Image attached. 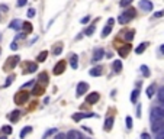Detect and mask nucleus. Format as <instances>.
<instances>
[{
  "mask_svg": "<svg viewBox=\"0 0 164 139\" xmlns=\"http://www.w3.org/2000/svg\"><path fill=\"white\" fill-rule=\"evenodd\" d=\"M151 131L154 133L164 131V119H157V120H154V122H151Z\"/></svg>",
  "mask_w": 164,
  "mask_h": 139,
  "instance_id": "423d86ee",
  "label": "nucleus"
},
{
  "mask_svg": "<svg viewBox=\"0 0 164 139\" xmlns=\"http://www.w3.org/2000/svg\"><path fill=\"white\" fill-rule=\"evenodd\" d=\"M141 139H151V135L150 133H147V132H144L142 135H141Z\"/></svg>",
  "mask_w": 164,
  "mask_h": 139,
  "instance_id": "49530a36",
  "label": "nucleus"
},
{
  "mask_svg": "<svg viewBox=\"0 0 164 139\" xmlns=\"http://www.w3.org/2000/svg\"><path fill=\"white\" fill-rule=\"evenodd\" d=\"M18 48H19V46H18V44H16V41H13V42L10 44V49H12V51H16Z\"/></svg>",
  "mask_w": 164,
  "mask_h": 139,
  "instance_id": "c03bdc74",
  "label": "nucleus"
},
{
  "mask_svg": "<svg viewBox=\"0 0 164 139\" xmlns=\"http://www.w3.org/2000/svg\"><path fill=\"white\" fill-rule=\"evenodd\" d=\"M138 96H139V90H138V88H134V90H132V94H131V101L132 103H137Z\"/></svg>",
  "mask_w": 164,
  "mask_h": 139,
  "instance_id": "473e14b6",
  "label": "nucleus"
},
{
  "mask_svg": "<svg viewBox=\"0 0 164 139\" xmlns=\"http://www.w3.org/2000/svg\"><path fill=\"white\" fill-rule=\"evenodd\" d=\"M57 132V129H50V131H46L45 133H44V138H48V136H50V135H53V133H55Z\"/></svg>",
  "mask_w": 164,
  "mask_h": 139,
  "instance_id": "79ce46f5",
  "label": "nucleus"
},
{
  "mask_svg": "<svg viewBox=\"0 0 164 139\" xmlns=\"http://www.w3.org/2000/svg\"><path fill=\"white\" fill-rule=\"evenodd\" d=\"M89 20H90V16H89V15H87V16H84V18H83V19H81V23H87V22H89Z\"/></svg>",
  "mask_w": 164,
  "mask_h": 139,
  "instance_id": "09e8293b",
  "label": "nucleus"
},
{
  "mask_svg": "<svg viewBox=\"0 0 164 139\" xmlns=\"http://www.w3.org/2000/svg\"><path fill=\"white\" fill-rule=\"evenodd\" d=\"M9 12V7L6 5H0V20L3 19V15H6Z\"/></svg>",
  "mask_w": 164,
  "mask_h": 139,
  "instance_id": "f704fd0d",
  "label": "nucleus"
},
{
  "mask_svg": "<svg viewBox=\"0 0 164 139\" xmlns=\"http://www.w3.org/2000/svg\"><path fill=\"white\" fill-rule=\"evenodd\" d=\"M147 46H148V42H142V44H139V45L135 48V54H138V55L142 54L145 49H147Z\"/></svg>",
  "mask_w": 164,
  "mask_h": 139,
  "instance_id": "a878e982",
  "label": "nucleus"
},
{
  "mask_svg": "<svg viewBox=\"0 0 164 139\" xmlns=\"http://www.w3.org/2000/svg\"><path fill=\"white\" fill-rule=\"evenodd\" d=\"M66 67H67L66 61H60L58 64L54 67V74H55V75H60V74H63L64 71H66Z\"/></svg>",
  "mask_w": 164,
  "mask_h": 139,
  "instance_id": "ddd939ff",
  "label": "nucleus"
},
{
  "mask_svg": "<svg viewBox=\"0 0 164 139\" xmlns=\"http://www.w3.org/2000/svg\"><path fill=\"white\" fill-rule=\"evenodd\" d=\"M22 68H23V70H22L23 74H32L38 70V64H36V62H31V61H25V62L22 64Z\"/></svg>",
  "mask_w": 164,
  "mask_h": 139,
  "instance_id": "20e7f679",
  "label": "nucleus"
},
{
  "mask_svg": "<svg viewBox=\"0 0 164 139\" xmlns=\"http://www.w3.org/2000/svg\"><path fill=\"white\" fill-rule=\"evenodd\" d=\"M22 25H23V22L19 19H13L10 23H9V28L10 29H15V31H19V29H22Z\"/></svg>",
  "mask_w": 164,
  "mask_h": 139,
  "instance_id": "f3484780",
  "label": "nucleus"
},
{
  "mask_svg": "<svg viewBox=\"0 0 164 139\" xmlns=\"http://www.w3.org/2000/svg\"><path fill=\"white\" fill-rule=\"evenodd\" d=\"M70 65H71L73 70H77V67H79V57H77V54H71L70 55Z\"/></svg>",
  "mask_w": 164,
  "mask_h": 139,
  "instance_id": "a211bd4d",
  "label": "nucleus"
},
{
  "mask_svg": "<svg viewBox=\"0 0 164 139\" xmlns=\"http://www.w3.org/2000/svg\"><path fill=\"white\" fill-rule=\"evenodd\" d=\"M54 139H68L67 138V133H61V132H58L55 136H54Z\"/></svg>",
  "mask_w": 164,
  "mask_h": 139,
  "instance_id": "ea45409f",
  "label": "nucleus"
},
{
  "mask_svg": "<svg viewBox=\"0 0 164 139\" xmlns=\"http://www.w3.org/2000/svg\"><path fill=\"white\" fill-rule=\"evenodd\" d=\"M160 52H161V54H163V55H164V44H163V45H161V46H160Z\"/></svg>",
  "mask_w": 164,
  "mask_h": 139,
  "instance_id": "603ef678",
  "label": "nucleus"
},
{
  "mask_svg": "<svg viewBox=\"0 0 164 139\" xmlns=\"http://www.w3.org/2000/svg\"><path fill=\"white\" fill-rule=\"evenodd\" d=\"M158 101L160 103H164V87H161L158 90Z\"/></svg>",
  "mask_w": 164,
  "mask_h": 139,
  "instance_id": "c9c22d12",
  "label": "nucleus"
},
{
  "mask_svg": "<svg viewBox=\"0 0 164 139\" xmlns=\"http://www.w3.org/2000/svg\"><path fill=\"white\" fill-rule=\"evenodd\" d=\"M44 90H45V88H44V86H42V84H35L31 93H32L33 96H41V94L44 93Z\"/></svg>",
  "mask_w": 164,
  "mask_h": 139,
  "instance_id": "412c9836",
  "label": "nucleus"
},
{
  "mask_svg": "<svg viewBox=\"0 0 164 139\" xmlns=\"http://www.w3.org/2000/svg\"><path fill=\"white\" fill-rule=\"evenodd\" d=\"M131 49H132L131 44H126V45H122V46H119V49H118V54H119V55H121V57H126L128 54L131 52Z\"/></svg>",
  "mask_w": 164,
  "mask_h": 139,
  "instance_id": "4468645a",
  "label": "nucleus"
},
{
  "mask_svg": "<svg viewBox=\"0 0 164 139\" xmlns=\"http://www.w3.org/2000/svg\"><path fill=\"white\" fill-rule=\"evenodd\" d=\"M35 84V80H31V81H28L25 86H22V88H26V87H31V86H33Z\"/></svg>",
  "mask_w": 164,
  "mask_h": 139,
  "instance_id": "a18cd8bd",
  "label": "nucleus"
},
{
  "mask_svg": "<svg viewBox=\"0 0 164 139\" xmlns=\"http://www.w3.org/2000/svg\"><path fill=\"white\" fill-rule=\"evenodd\" d=\"M102 73H103V68L100 65H97V67H93L92 70L89 71V74L92 75V77H99V75H102Z\"/></svg>",
  "mask_w": 164,
  "mask_h": 139,
  "instance_id": "6ab92c4d",
  "label": "nucleus"
},
{
  "mask_svg": "<svg viewBox=\"0 0 164 139\" xmlns=\"http://www.w3.org/2000/svg\"><path fill=\"white\" fill-rule=\"evenodd\" d=\"M61 52H63V44H61V42H58V44H55V45H54L53 54H54V55H60Z\"/></svg>",
  "mask_w": 164,
  "mask_h": 139,
  "instance_id": "c85d7f7f",
  "label": "nucleus"
},
{
  "mask_svg": "<svg viewBox=\"0 0 164 139\" xmlns=\"http://www.w3.org/2000/svg\"><path fill=\"white\" fill-rule=\"evenodd\" d=\"M131 3H132V0H121V2H119V6L121 7H128Z\"/></svg>",
  "mask_w": 164,
  "mask_h": 139,
  "instance_id": "4c0bfd02",
  "label": "nucleus"
},
{
  "mask_svg": "<svg viewBox=\"0 0 164 139\" xmlns=\"http://www.w3.org/2000/svg\"><path fill=\"white\" fill-rule=\"evenodd\" d=\"M113 122H115V117L113 116H109L108 119L105 120V125H103V129L106 132H111L112 131V126H113Z\"/></svg>",
  "mask_w": 164,
  "mask_h": 139,
  "instance_id": "dca6fc26",
  "label": "nucleus"
},
{
  "mask_svg": "<svg viewBox=\"0 0 164 139\" xmlns=\"http://www.w3.org/2000/svg\"><path fill=\"white\" fill-rule=\"evenodd\" d=\"M0 139H7L6 136H0Z\"/></svg>",
  "mask_w": 164,
  "mask_h": 139,
  "instance_id": "864d4df0",
  "label": "nucleus"
},
{
  "mask_svg": "<svg viewBox=\"0 0 164 139\" xmlns=\"http://www.w3.org/2000/svg\"><path fill=\"white\" fill-rule=\"evenodd\" d=\"M137 114H138V117H141V104L137 107Z\"/></svg>",
  "mask_w": 164,
  "mask_h": 139,
  "instance_id": "3c124183",
  "label": "nucleus"
},
{
  "mask_svg": "<svg viewBox=\"0 0 164 139\" xmlns=\"http://www.w3.org/2000/svg\"><path fill=\"white\" fill-rule=\"evenodd\" d=\"M161 107H163V109H164V103H161Z\"/></svg>",
  "mask_w": 164,
  "mask_h": 139,
  "instance_id": "5fc2aeb1",
  "label": "nucleus"
},
{
  "mask_svg": "<svg viewBox=\"0 0 164 139\" xmlns=\"http://www.w3.org/2000/svg\"><path fill=\"white\" fill-rule=\"evenodd\" d=\"M125 123H126V127H128V129H132V117L131 116H126Z\"/></svg>",
  "mask_w": 164,
  "mask_h": 139,
  "instance_id": "58836bf2",
  "label": "nucleus"
},
{
  "mask_svg": "<svg viewBox=\"0 0 164 139\" xmlns=\"http://www.w3.org/2000/svg\"><path fill=\"white\" fill-rule=\"evenodd\" d=\"M135 15H137L135 9H132V7H128V9H126L125 12H122V13L119 15L118 22L121 23V25H126L128 22H131V20L135 18Z\"/></svg>",
  "mask_w": 164,
  "mask_h": 139,
  "instance_id": "f257e3e1",
  "label": "nucleus"
},
{
  "mask_svg": "<svg viewBox=\"0 0 164 139\" xmlns=\"http://www.w3.org/2000/svg\"><path fill=\"white\" fill-rule=\"evenodd\" d=\"M139 71L142 73V75H144V77H150V75H151L150 68H148V67L145 65V64H142V65L139 67Z\"/></svg>",
  "mask_w": 164,
  "mask_h": 139,
  "instance_id": "c756f323",
  "label": "nucleus"
},
{
  "mask_svg": "<svg viewBox=\"0 0 164 139\" xmlns=\"http://www.w3.org/2000/svg\"><path fill=\"white\" fill-rule=\"evenodd\" d=\"M112 68H113V73L119 74L121 71H122V62L119 60H115L113 62H112Z\"/></svg>",
  "mask_w": 164,
  "mask_h": 139,
  "instance_id": "4be33fe9",
  "label": "nucleus"
},
{
  "mask_svg": "<svg viewBox=\"0 0 164 139\" xmlns=\"http://www.w3.org/2000/svg\"><path fill=\"white\" fill-rule=\"evenodd\" d=\"M32 132V126H26V127H23V129H22V131H20V133H19V136L22 139L25 138V136H26V135H29V133Z\"/></svg>",
  "mask_w": 164,
  "mask_h": 139,
  "instance_id": "cd10ccee",
  "label": "nucleus"
},
{
  "mask_svg": "<svg viewBox=\"0 0 164 139\" xmlns=\"http://www.w3.org/2000/svg\"><path fill=\"white\" fill-rule=\"evenodd\" d=\"M13 100H15V103H16L18 106H22V104H25L28 100H29V93L25 91V90L22 88L20 91H18L16 94H15Z\"/></svg>",
  "mask_w": 164,
  "mask_h": 139,
  "instance_id": "f03ea898",
  "label": "nucleus"
},
{
  "mask_svg": "<svg viewBox=\"0 0 164 139\" xmlns=\"http://www.w3.org/2000/svg\"><path fill=\"white\" fill-rule=\"evenodd\" d=\"M152 2L151 0H139V9H142L144 12H151L152 10Z\"/></svg>",
  "mask_w": 164,
  "mask_h": 139,
  "instance_id": "f8f14e48",
  "label": "nucleus"
},
{
  "mask_svg": "<svg viewBox=\"0 0 164 139\" xmlns=\"http://www.w3.org/2000/svg\"><path fill=\"white\" fill-rule=\"evenodd\" d=\"M154 94H155V86H154V84H151V86L147 88V97H148V99H151Z\"/></svg>",
  "mask_w": 164,
  "mask_h": 139,
  "instance_id": "2f4dec72",
  "label": "nucleus"
},
{
  "mask_svg": "<svg viewBox=\"0 0 164 139\" xmlns=\"http://www.w3.org/2000/svg\"><path fill=\"white\" fill-rule=\"evenodd\" d=\"M13 80H15V74H12V75H9L7 77V80H6V83H5V86L3 87H9L12 83H13Z\"/></svg>",
  "mask_w": 164,
  "mask_h": 139,
  "instance_id": "e433bc0d",
  "label": "nucleus"
},
{
  "mask_svg": "<svg viewBox=\"0 0 164 139\" xmlns=\"http://www.w3.org/2000/svg\"><path fill=\"white\" fill-rule=\"evenodd\" d=\"M22 28H23V32L26 33V35H28V33H32V31H33L32 23H31V22H23Z\"/></svg>",
  "mask_w": 164,
  "mask_h": 139,
  "instance_id": "393cba45",
  "label": "nucleus"
},
{
  "mask_svg": "<svg viewBox=\"0 0 164 139\" xmlns=\"http://www.w3.org/2000/svg\"><path fill=\"white\" fill-rule=\"evenodd\" d=\"M94 31H96V25H94V23H92V25H90V26H89L84 31V35H86V36H92L93 33H94Z\"/></svg>",
  "mask_w": 164,
  "mask_h": 139,
  "instance_id": "7c9ffc66",
  "label": "nucleus"
},
{
  "mask_svg": "<svg viewBox=\"0 0 164 139\" xmlns=\"http://www.w3.org/2000/svg\"><path fill=\"white\" fill-rule=\"evenodd\" d=\"M26 3H28V0H18L16 5H18V7H22V6H25Z\"/></svg>",
  "mask_w": 164,
  "mask_h": 139,
  "instance_id": "37998d69",
  "label": "nucleus"
},
{
  "mask_svg": "<svg viewBox=\"0 0 164 139\" xmlns=\"http://www.w3.org/2000/svg\"><path fill=\"white\" fill-rule=\"evenodd\" d=\"M46 58H48V51H41V52L38 54V57H36V61H38V62H44Z\"/></svg>",
  "mask_w": 164,
  "mask_h": 139,
  "instance_id": "bb28decb",
  "label": "nucleus"
},
{
  "mask_svg": "<svg viewBox=\"0 0 164 139\" xmlns=\"http://www.w3.org/2000/svg\"><path fill=\"white\" fill-rule=\"evenodd\" d=\"M99 99H100V94H99L97 91H93V93H90V94H87L86 103H87V104H96L99 101Z\"/></svg>",
  "mask_w": 164,
  "mask_h": 139,
  "instance_id": "9d476101",
  "label": "nucleus"
},
{
  "mask_svg": "<svg viewBox=\"0 0 164 139\" xmlns=\"http://www.w3.org/2000/svg\"><path fill=\"white\" fill-rule=\"evenodd\" d=\"M97 114L94 113H83V112H77L73 114V120L74 122H80L81 119H89V117H96Z\"/></svg>",
  "mask_w": 164,
  "mask_h": 139,
  "instance_id": "0eeeda50",
  "label": "nucleus"
},
{
  "mask_svg": "<svg viewBox=\"0 0 164 139\" xmlns=\"http://www.w3.org/2000/svg\"><path fill=\"white\" fill-rule=\"evenodd\" d=\"M164 117V109L163 107H152L150 113V120L154 122L157 119H163Z\"/></svg>",
  "mask_w": 164,
  "mask_h": 139,
  "instance_id": "39448f33",
  "label": "nucleus"
},
{
  "mask_svg": "<svg viewBox=\"0 0 164 139\" xmlns=\"http://www.w3.org/2000/svg\"><path fill=\"white\" fill-rule=\"evenodd\" d=\"M155 139H164V131L158 132V133H157V136H155Z\"/></svg>",
  "mask_w": 164,
  "mask_h": 139,
  "instance_id": "de8ad7c7",
  "label": "nucleus"
},
{
  "mask_svg": "<svg viewBox=\"0 0 164 139\" xmlns=\"http://www.w3.org/2000/svg\"><path fill=\"white\" fill-rule=\"evenodd\" d=\"M124 35H122V38H124L125 41H128V42H131L132 39H134V33H135V31L134 29H129V31H125V32H122Z\"/></svg>",
  "mask_w": 164,
  "mask_h": 139,
  "instance_id": "5701e85b",
  "label": "nucleus"
},
{
  "mask_svg": "<svg viewBox=\"0 0 164 139\" xmlns=\"http://www.w3.org/2000/svg\"><path fill=\"white\" fill-rule=\"evenodd\" d=\"M67 138H68V139H84V138H83V135H81L79 131H76V129L68 131V133H67Z\"/></svg>",
  "mask_w": 164,
  "mask_h": 139,
  "instance_id": "2eb2a0df",
  "label": "nucleus"
},
{
  "mask_svg": "<svg viewBox=\"0 0 164 139\" xmlns=\"http://www.w3.org/2000/svg\"><path fill=\"white\" fill-rule=\"evenodd\" d=\"M103 57H105V51H103V48H96V49L93 51L92 61L93 62H97V61H100Z\"/></svg>",
  "mask_w": 164,
  "mask_h": 139,
  "instance_id": "9b49d317",
  "label": "nucleus"
},
{
  "mask_svg": "<svg viewBox=\"0 0 164 139\" xmlns=\"http://www.w3.org/2000/svg\"><path fill=\"white\" fill-rule=\"evenodd\" d=\"M87 91H89V84H87V83L81 81V83H79V84H77V88H76V96H77V97H80V96L86 94Z\"/></svg>",
  "mask_w": 164,
  "mask_h": 139,
  "instance_id": "6e6552de",
  "label": "nucleus"
},
{
  "mask_svg": "<svg viewBox=\"0 0 164 139\" xmlns=\"http://www.w3.org/2000/svg\"><path fill=\"white\" fill-rule=\"evenodd\" d=\"M163 15H164V10H160L157 13H154V18H160V16H163Z\"/></svg>",
  "mask_w": 164,
  "mask_h": 139,
  "instance_id": "8fccbe9b",
  "label": "nucleus"
},
{
  "mask_svg": "<svg viewBox=\"0 0 164 139\" xmlns=\"http://www.w3.org/2000/svg\"><path fill=\"white\" fill-rule=\"evenodd\" d=\"M48 80H50V77H48V74L44 71V73H39V75H38V81H39V84H48Z\"/></svg>",
  "mask_w": 164,
  "mask_h": 139,
  "instance_id": "b1692460",
  "label": "nucleus"
},
{
  "mask_svg": "<svg viewBox=\"0 0 164 139\" xmlns=\"http://www.w3.org/2000/svg\"><path fill=\"white\" fill-rule=\"evenodd\" d=\"M7 117H9V120H10L12 123H16V122L20 119V112H19V110H13V112L10 113Z\"/></svg>",
  "mask_w": 164,
  "mask_h": 139,
  "instance_id": "aec40b11",
  "label": "nucleus"
},
{
  "mask_svg": "<svg viewBox=\"0 0 164 139\" xmlns=\"http://www.w3.org/2000/svg\"><path fill=\"white\" fill-rule=\"evenodd\" d=\"M20 61V57L19 55H13V57H9L6 60V62H5V65H3V70L5 71H10V70H13L15 67L19 64Z\"/></svg>",
  "mask_w": 164,
  "mask_h": 139,
  "instance_id": "7ed1b4c3",
  "label": "nucleus"
},
{
  "mask_svg": "<svg viewBox=\"0 0 164 139\" xmlns=\"http://www.w3.org/2000/svg\"><path fill=\"white\" fill-rule=\"evenodd\" d=\"M113 23H115V19H113V18L108 19V25L102 29V38H106V36H109V35H111L112 28H113Z\"/></svg>",
  "mask_w": 164,
  "mask_h": 139,
  "instance_id": "1a4fd4ad",
  "label": "nucleus"
},
{
  "mask_svg": "<svg viewBox=\"0 0 164 139\" xmlns=\"http://www.w3.org/2000/svg\"><path fill=\"white\" fill-rule=\"evenodd\" d=\"M0 54H2V48H0Z\"/></svg>",
  "mask_w": 164,
  "mask_h": 139,
  "instance_id": "6e6d98bb",
  "label": "nucleus"
},
{
  "mask_svg": "<svg viewBox=\"0 0 164 139\" xmlns=\"http://www.w3.org/2000/svg\"><path fill=\"white\" fill-rule=\"evenodd\" d=\"M2 131H3L5 135H12V132H13V127H12V126H9V125H5V126H2Z\"/></svg>",
  "mask_w": 164,
  "mask_h": 139,
  "instance_id": "72a5a7b5",
  "label": "nucleus"
},
{
  "mask_svg": "<svg viewBox=\"0 0 164 139\" xmlns=\"http://www.w3.org/2000/svg\"><path fill=\"white\" fill-rule=\"evenodd\" d=\"M35 15H36V10H35L33 7H31V9L28 10V18H33Z\"/></svg>",
  "mask_w": 164,
  "mask_h": 139,
  "instance_id": "a19ab883",
  "label": "nucleus"
}]
</instances>
